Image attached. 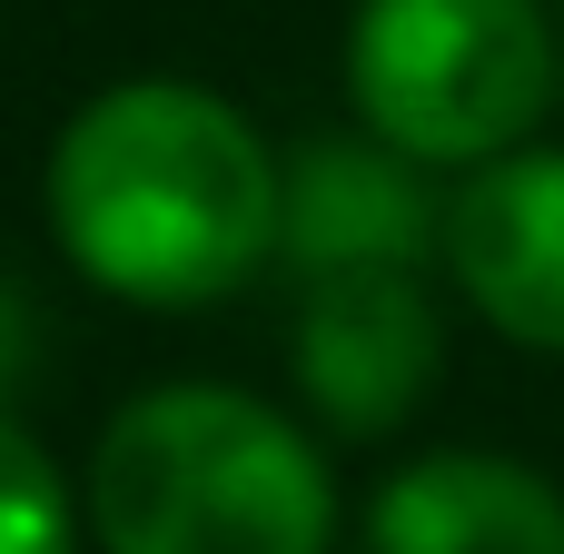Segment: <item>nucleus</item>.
Wrapping results in <instances>:
<instances>
[{
    "label": "nucleus",
    "instance_id": "7ed1b4c3",
    "mask_svg": "<svg viewBox=\"0 0 564 554\" xmlns=\"http://www.w3.org/2000/svg\"><path fill=\"white\" fill-rule=\"evenodd\" d=\"M347 89L397 159L496 169L555 99V40L535 0H367L347 30Z\"/></svg>",
    "mask_w": 564,
    "mask_h": 554
},
{
    "label": "nucleus",
    "instance_id": "f257e3e1",
    "mask_svg": "<svg viewBox=\"0 0 564 554\" xmlns=\"http://www.w3.org/2000/svg\"><path fill=\"white\" fill-rule=\"evenodd\" d=\"M50 228L109 297L208 307L278 248V159L228 99L119 79L50 149Z\"/></svg>",
    "mask_w": 564,
    "mask_h": 554
},
{
    "label": "nucleus",
    "instance_id": "6e6552de",
    "mask_svg": "<svg viewBox=\"0 0 564 554\" xmlns=\"http://www.w3.org/2000/svg\"><path fill=\"white\" fill-rule=\"evenodd\" d=\"M0 554H69V496L10 416H0Z\"/></svg>",
    "mask_w": 564,
    "mask_h": 554
},
{
    "label": "nucleus",
    "instance_id": "423d86ee",
    "mask_svg": "<svg viewBox=\"0 0 564 554\" xmlns=\"http://www.w3.org/2000/svg\"><path fill=\"white\" fill-rule=\"evenodd\" d=\"M446 268L496 337L564 357V149H516L456 188Z\"/></svg>",
    "mask_w": 564,
    "mask_h": 554
},
{
    "label": "nucleus",
    "instance_id": "1a4fd4ad",
    "mask_svg": "<svg viewBox=\"0 0 564 554\" xmlns=\"http://www.w3.org/2000/svg\"><path fill=\"white\" fill-rule=\"evenodd\" d=\"M30 347H40V317H30V297L0 278V397L30 377Z\"/></svg>",
    "mask_w": 564,
    "mask_h": 554
},
{
    "label": "nucleus",
    "instance_id": "f03ea898",
    "mask_svg": "<svg viewBox=\"0 0 564 554\" xmlns=\"http://www.w3.org/2000/svg\"><path fill=\"white\" fill-rule=\"evenodd\" d=\"M99 554H327L337 486L317 446L238 387H159L89 456Z\"/></svg>",
    "mask_w": 564,
    "mask_h": 554
},
{
    "label": "nucleus",
    "instance_id": "0eeeda50",
    "mask_svg": "<svg viewBox=\"0 0 564 554\" xmlns=\"http://www.w3.org/2000/svg\"><path fill=\"white\" fill-rule=\"evenodd\" d=\"M367 554H564V496L516 456H426L367 506Z\"/></svg>",
    "mask_w": 564,
    "mask_h": 554
},
{
    "label": "nucleus",
    "instance_id": "39448f33",
    "mask_svg": "<svg viewBox=\"0 0 564 554\" xmlns=\"http://www.w3.org/2000/svg\"><path fill=\"white\" fill-rule=\"evenodd\" d=\"M446 367V327L416 278H317L297 317V387L337 436H387L426 406Z\"/></svg>",
    "mask_w": 564,
    "mask_h": 554
},
{
    "label": "nucleus",
    "instance_id": "20e7f679",
    "mask_svg": "<svg viewBox=\"0 0 564 554\" xmlns=\"http://www.w3.org/2000/svg\"><path fill=\"white\" fill-rule=\"evenodd\" d=\"M446 238V208L416 159L387 139H307L278 169V248L307 278H416V258Z\"/></svg>",
    "mask_w": 564,
    "mask_h": 554
}]
</instances>
